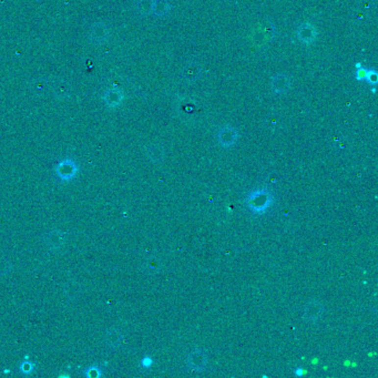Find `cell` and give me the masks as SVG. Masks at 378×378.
Listing matches in <instances>:
<instances>
[{
    "instance_id": "1",
    "label": "cell",
    "mask_w": 378,
    "mask_h": 378,
    "mask_svg": "<svg viewBox=\"0 0 378 378\" xmlns=\"http://www.w3.org/2000/svg\"><path fill=\"white\" fill-rule=\"evenodd\" d=\"M275 28L270 21L262 23L254 28L253 35L251 36L253 44L257 46H264L270 40L273 39Z\"/></svg>"
},
{
    "instance_id": "2",
    "label": "cell",
    "mask_w": 378,
    "mask_h": 378,
    "mask_svg": "<svg viewBox=\"0 0 378 378\" xmlns=\"http://www.w3.org/2000/svg\"><path fill=\"white\" fill-rule=\"evenodd\" d=\"M89 40L93 45L101 46L105 44L110 38V28L102 21H97L92 24L89 29Z\"/></svg>"
},
{
    "instance_id": "3",
    "label": "cell",
    "mask_w": 378,
    "mask_h": 378,
    "mask_svg": "<svg viewBox=\"0 0 378 378\" xmlns=\"http://www.w3.org/2000/svg\"><path fill=\"white\" fill-rule=\"evenodd\" d=\"M295 35L300 42H302V44L305 46H309L317 40L318 30L315 25L306 21V23L301 24L300 26L296 28Z\"/></svg>"
},
{
    "instance_id": "4",
    "label": "cell",
    "mask_w": 378,
    "mask_h": 378,
    "mask_svg": "<svg viewBox=\"0 0 378 378\" xmlns=\"http://www.w3.org/2000/svg\"><path fill=\"white\" fill-rule=\"evenodd\" d=\"M272 201L270 192H267L266 190H260L255 191V192L250 195L248 199L249 206L255 212H263L265 209L270 206Z\"/></svg>"
},
{
    "instance_id": "5",
    "label": "cell",
    "mask_w": 378,
    "mask_h": 378,
    "mask_svg": "<svg viewBox=\"0 0 378 378\" xmlns=\"http://www.w3.org/2000/svg\"><path fill=\"white\" fill-rule=\"evenodd\" d=\"M216 138H218L220 146H222L223 148H231L234 146L237 139H239V132L234 126L225 125L219 129Z\"/></svg>"
},
{
    "instance_id": "6",
    "label": "cell",
    "mask_w": 378,
    "mask_h": 378,
    "mask_svg": "<svg viewBox=\"0 0 378 378\" xmlns=\"http://www.w3.org/2000/svg\"><path fill=\"white\" fill-rule=\"evenodd\" d=\"M292 78L286 74H276L271 79L270 87L272 91L277 95H283L286 93L292 88Z\"/></svg>"
},
{
    "instance_id": "7",
    "label": "cell",
    "mask_w": 378,
    "mask_h": 378,
    "mask_svg": "<svg viewBox=\"0 0 378 378\" xmlns=\"http://www.w3.org/2000/svg\"><path fill=\"white\" fill-rule=\"evenodd\" d=\"M202 75V67L199 65V62L190 61L185 63L182 68L181 77L186 83L197 82Z\"/></svg>"
},
{
    "instance_id": "8",
    "label": "cell",
    "mask_w": 378,
    "mask_h": 378,
    "mask_svg": "<svg viewBox=\"0 0 378 378\" xmlns=\"http://www.w3.org/2000/svg\"><path fill=\"white\" fill-rule=\"evenodd\" d=\"M66 234L60 230L49 231L44 237L45 246L50 251H57L65 244Z\"/></svg>"
},
{
    "instance_id": "9",
    "label": "cell",
    "mask_w": 378,
    "mask_h": 378,
    "mask_svg": "<svg viewBox=\"0 0 378 378\" xmlns=\"http://www.w3.org/2000/svg\"><path fill=\"white\" fill-rule=\"evenodd\" d=\"M102 100L105 105L109 108H117L125 101V93L117 88L109 89L102 96Z\"/></svg>"
},
{
    "instance_id": "10",
    "label": "cell",
    "mask_w": 378,
    "mask_h": 378,
    "mask_svg": "<svg viewBox=\"0 0 378 378\" xmlns=\"http://www.w3.org/2000/svg\"><path fill=\"white\" fill-rule=\"evenodd\" d=\"M323 312H324V306L320 302L311 301L304 309V318L307 322H316L321 318Z\"/></svg>"
},
{
    "instance_id": "11",
    "label": "cell",
    "mask_w": 378,
    "mask_h": 378,
    "mask_svg": "<svg viewBox=\"0 0 378 378\" xmlns=\"http://www.w3.org/2000/svg\"><path fill=\"white\" fill-rule=\"evenodd\" d=\"M77 170V167H76V164L71 160H63L61 163L58 164L56 171L58 176L61 177V180L68 181L71 177H74Z\"/></svg>"
},
{
    "instance_id": "12",
    "label": "cell",
    "mask_w": 378,
    "mask_h": 378,
    "mask_svg": "<svg viewBox=\"0 0 378 378\" xmlns=\"http://www.w3.org/2000/svg\"><path fill=\"white\" fill-rule=\"evenodd\" d=\"M146 153L152 163H161L165 159V149L159 143H152L147 148Z\"/></svg>"
},
{
    "instance_id": "13",
    "label": "cell",
    "mask_w": 378,
    "mask_h": 378,
    "mask_svg": "<svg viewBox=\"0 0 378 378\" xmlns=\"http://www.w3.org/2000/svg\"><path fill=\"white\" fill-rule=\"evenodd\" d=\"M188 364L190 368H192L193 371H203L206 364V356L202 351H194L189 355Z\"/></svg>"
},
{
    "instance_id": "14",
    "label": "cell",
    "mask_w": 378,
    "mask_h": 378,
    "mask_svg": "<svg viewBox=\"0 0 378 378\" xmlns=\"http://www.w3.org/2000/svg\"><path fill=\"white\" fill-rule=\"evenodd\" d=\"M63 294L69 302H74L79 299L81 294V285L77 281H69L63 286Z\"/></svg>"
},
{
    "instance_id": "15",
    "label": "cell",
    "mask_w": 378,
    "mask_h": 378,
    "mask_svg": "<svg viewBox=\"0 0 378 378\" xmlns=\"http://www.w3.org/2000/svg\"><path fill=\"white\" fill-rule=\"evenodd\" d=\"M122 342V333L120 329L118 328H111L109 329L104 337V343L110 350H114V348L119 347Z\"/></svg>"
},
{
    "instance_id": "16",
    "label": "cell",
    "mask_w": 378,
    "mask_h": 378,
    "mask_svg": "<svg viewBox=\"0 0 378 378\" xmlns=\"http://www.w3.org/2000/svg\"><path fill=\"white\" fill-rule=\"evenodd\" d=\"M172 5L169 0H153L152 5V15L156 17H162L168 15L171 10Z\"/></svg>"
},
{
    "instance_id": "17",
    "label": "cell",
    "mask_w": 378,
    "mask_h": 378,
    "mask_svg": "<svg viewBox=\"0 0 378 378\" xmlns=\"http://www.w3.org/2000/svg\"><path fill=\"white\" fill-rule=\"evenodd\" d=\"M152 5L153 0H135L134 9L141 16H148L152 14Z\"/></svg>"
},
{
    "instance_id": "18",
    "label": "cell",
    "mask_w": 378,
    "mask_h": 378,
    "mask_svg": "<svg viewBox=\"0 0 378 378\" xmlns=\"http://www.w3.org/2000/svg\"><path fill=\"white\" fill-rule=\"evenodd\" d=\"M12 269V263L7 256L0 255V277L9 274Z\"/></svg>"
},
{
    "instance_id": "19",
    "label": "cell",
    "mask_w": 378,
    "mask_h": 378,
    "mask_svg": "<svg viewBox=\"0 0 378 378\" xmlns=\"http://www.w3.org/2000/svg\"><path fill=\"white\" fill-rule=\"evenodd\" d=\"M159 266H160V263L155 257H150L144 262V269H146V271L148 272L159 271Z\"/></svg>"
},
{
    "instance_id": "20",
    "label": "cell",
    "mask_w": 378,
    "mask_h": 378,
    "mask_svg": "<svg viewBox=\"0 0 378 378\" xmlns=\"http://www.w3.org/2000/svg\"><path fill=\"white\" fill-rule=\"evenodd\" d=\"M366 78L368 79V82L371 83H376L377 82V74L375 71H371V72H367V76Z\"/></svg>"
},
{
    "instance_id": "21",
    "label": "cell",
    "mask_w": 378,
    "mask_h": 378,
    "mask_svg": "<svg viewBox=\"0 0 378 378\" xmlns=\"http://www.w3.org/2000/svg\"><path fill=\"white\" fill-rule=\"evenodd\" d=\"M21 371H23V372H26V373H28V372H30L31 371V364L30 363H24L23 365H21Z\"/></svg>"
}]
</instances>
